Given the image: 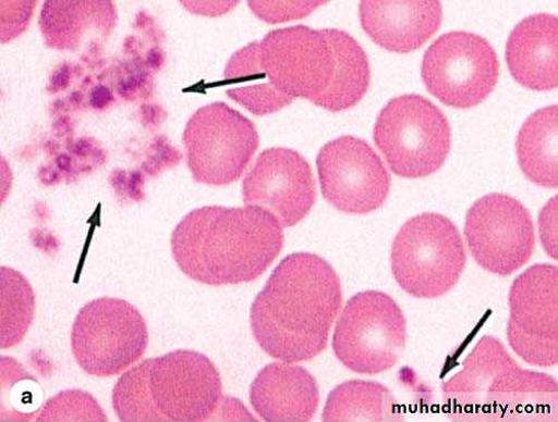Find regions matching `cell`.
<instances>
[{
    "instance_id": "4fadbf2b",
    "label": "cell",
    "mask_w": 558,
    "mask_h": 422,
    "mask_svg": "<svg viewBox=\"0 0 558 422\" xmlns=\"http://www.w3.org/2000/svg\"><path fill=\"white\" fill-rule=\"evenodd\" d=\"M464 236L475 261L504 276L524 266L536 244L530 211L515 198L501 194L488 195L473 204Z\"/></svg>"
},
{
    "instance_id": "2e32d148",
    "label": "cell",
    "mask_w": 558,
    "mask_h": 422,
    "mask_svg": "<svg viewBox=\"0 0 558 422\" xmlns=\"http://www.w3.org/2000/svg\"><path fill=\"white\" fill-rule=\"evenodd\" d=\"M360 21L372 40L383 49L399 54L414 52L440 28L439 2H380L363 0Z\"/></svg>"
},
{
    "instance_id": "7402d4cb",
    "label": "cell",
    "mask_w": 558,
    "mask_h": 422,
    "mask_svg": "<svg viewBox=\"0 0 558 422\" xmlns=\"http://www.w3.org/2000/svg\"><path fill=\"white\" fill-rule=\"evenodd\" d=\"M2 289V323L0 347L11 349L25 338L35 314V294L28 280L9 266L0 270Z\"/></svg>"
},
{
    "instance_id": "5bb4252c",
    "label": "cell",
    "mask_w": 558,
    "mask_h": 422,
    "mask_svg": "<svg viewBox=\"0 0 558 422\" xmlns=\"http://www.w3.org/2000/svg\"><path fill=\"white\" fill-rule=\"evenodd\" d=\"M507 338L527 363L553 367L558 362V269L536 264L514 281L509 293Z\"/></svg>"
},
{
    "instance_id": "7a4b0ae2",
    "label": "cell",
    "mask_w": 558,
    "mask_h": 422,
    "mask_svg": "<svg viewBox=\"0 0 558 422\" xmlns=\"http://www.w3.org/2000/svg\"><path fill=\"white\" fill-rule=\"evenodd\" d=\"M342 300L341 280L329 262L312 253L291 255L253 302V335L274 359L312 360L327 349Z\"/></svg>"
},
{
    "instance_id": "d6986e66",
    "label": "cell",
    "mask_w": 558,
    "mask_h": 422,
    "mask_svg": "<svg viewBox=\"0 0 558 422\" xmlns=\"http://www.w3.org/2000/svg\"><path fill=\"white\" fill-rule=\"evenodd\" d=\"M117 20L113 2H45L39 27L50 49L74 52L87 38H108Z\"/></svg>"
},
{
    "instance_id": "ffe728a7",
    "label": "cell",
    "mask_w": 558,
    "mask_h": 422,
    "mask_svg": "<svg viewBox=\"0 0 558 422\" xmlns=\"http://www.w3.org/2000/svg\"><path fill=\"white\" fill-rule=\"evenodd\" d=\"M517 152L529 179L557 189V105L541 109L526 120L517 139Z\"/></svg>"
},
{
    "instance_id": "8fae6325",
    "label": "cell",
    "mask_w": 558,
    "mask_h": 422,
    "mask_svg": "<svg viewBox=\"0 0 558 422\" xmlns=\"http://www.w3.org/2000/svg\"><path fill=\"white\" fill-rule=\"evenodd\" d=\"M492 44L470 32H450L426 51L422 75L428 91L447 107L466 110L483 103L499 79Z\"/></svg>"
},
{
    "instance_id": "52a82bcc",
    "label": "cell",
    "mask_w": 558,
    "mask_h": 422,
    "mask_svg": "<svg viewBox=\"0 0 558 422\" xmlns=\"http://www.w3.org/2000/svg\"><path fill=\"white\" fill-rule=\"evenodd\" d=\"M375 144L391 171L421 178L444 165L451 147V128L442 111L424 97L392 99L378 116Z\"/></svg>"
},
{
    "instance_id": "8992f818",
    "label": "cell",
    "mask_w": 558,
    "mask_h": 422,
    "mask_svg": "<svg viewBox=\"0 0 558 422\" xmlns=\"http://www.w3.org/2000/svg\"><path fill=\"white\" fill-rule=\"evenodd\" d=\"M466 262L459 229L438 213H423L407 221L391 250L397 284L417 299H436L449 293Z\"/></svg>"
},
{
    "instance_id": "6da1fadb",
    "label": "cell",
    "mask_w": 558,
    "mask_h": 422,
    "mask_svg": "<svg viewBox=\"0 0 558 422\" xmlns=\"http://www.w3.org/2000/svg\"><path fill=\"white\" fill-rule=\"evenodd\" d=\"M225 78L232 101L263 116L295 99L339 113L364 98L371 82L368 59L349 33L300 25L269 32L229 60Z\"/></svg>"
},
{
    "instance_id": "3957f363",
    "label": "cell",
    "mask_w": 558,
    "mask_h": 422,
    "mask_svg": "<svg viewBox=\"0 0 558 422\" xmlns=\"http://www.w3.org/2000/svg\"><path fill=\"white\" fill-rule=\"evenodd\" d=\"M283 246V226L266 210L251 206L196 209L179 222L171 237L179 269L214 287L252 283Z\"/></svg>"
},
{
    "instance_id": "ba28073f",
    "label": "cell",
    "mask_w": 558,
    "mask_h": 422,
    "mask_svg": "<svg viewBox=\"0 0 558 422\" xmlns=\"http://www.w3.org/2000/svg\"><path fill=\"white\" fill-rule=\"evenodd\" d=\"M148 344V326L143 314L121 299L87 302L72 327L73 356L89 376H118L144 357Z\"/></svg>"
},
{
    "instance_id": "cb8c5ba5",
    "label": "cell",
    "mask_w": 558,
    "mask_h": 422,
    "mask_svg": "<svg viewBox=\"0 0 558 422\" xmlns=\"http://www.w3.org/2000/svg\"><path fill=\"white\" fill-rule=\"evenodd\" d=\"M251 10L258 18L267 23H278L303 18L311 14L318 7L324 5L323 2H303V3H266L250 2Z\"/></svg>"
},
{
    "instance_id": "ac0fdd59",
    "label": "cell",
    "mask_w": 558,
    "mask_h": 422,
    "mask_svg": "<svg viewBox=\"0 0 558 422\" xmlns=\"http://www.w3.org/2000/svg\"><path fill=\"white\" fill-rule=\"evenodd\" d=\"M557 17L550 14L529 16L510 33L506 62L518 83L539 91L557 87Z\"/></svg>"
},
{
    "instance_id": "7c38bea8",
    "label": "cell",
    "mask_w": 558,
    "mask_h": 422,
    "mask_svg": "<svg viewBox=\"0 0 558 422\" xmlns=\"http://www.w3.org/2000/svg\"><path fill=\"white\" fill-rule=\"evenodd\" d=\"M316 164L322 195L337 210L367 214L387 201L391 176L365 140L350 135L336 138L320 149Z\"/></svg>"
},
{
    "instance_id": "5b68a950",
    "label": "cell",
    "mask_w": 558,
    "mask_h": 422,
    "mask_svg": "<svg viewBox=\"0 0 558 422\" xmlns=\"http://www.w3.org/2000/svg\"><path fill=\"white\" fill-rule=\"evenodd\" d=\"M223 401L220 373L205 355L175 350L126 370L112 393L123 422H198Z\"/></svg>"
},
{
    "instance_id": "9a60e30c",
    "label": "cell",
    "mask_w": 558,
    "mask_h": 422,
    "mask_svg": "<svg viewBox=\"0 0 558 422\" xmlns=\"http://www.w3.org/2000/svg\"><path fill=\"white\" fill-rule=\"evenodd\" d=\"M246 206L258 207L283 227L303 221L316 201L311 165L299 152L272 148L259 154L243 182Z\"/></svg>"
},
{
    "instance_id": "9c48e42d",
    "label": "cell",
    "mask_w": 558,
    "mask_h": 422,
    "mask_svg": "<svg viewBox=\"0 0 558 422\" xmlns=\"http://www.w3.org/2000/svg\"><path fill=\"white\" fill-rule=\"evenodd\" d=\"M407 344V321L387 294L365 291L345 305L336 326L333 351L350 370L378 374L391 369Z\"/></svg>"
},
{
    "instance_id": "603a6c76",
    "label": "cell",
    "mask_w": 558,
    "mask_h": 422,
    "mask_svg": "<svg viewBox=\"0 0 558 422\" xmlns=\"http://www.w3.org/2000/svg\"><path fill=\"white\" fill-rule=\"evenodd\" d=\"M37 421H107L98 401L82 390L62 392L41 408Z\"/></svg>"
},
{
    "instance_id": "277c9868",
    "label": "cell",
    "mask_w": 558,
    "mask_h": 422,
    "mask_svg": "<svg viewBox=\"0 0 558 422\" xmlns=\"http://www.w3.org/2000/svg\"><path fill=\"white\" fill-rule=\"evenodd\" d=\"M557 382L523 369L505 346L483 337L442 386L444 410L460 422L557 420Z\"/></svg>"
},
{
    "instance_id": "30bf717a",
    "label": "cell",
    "mask_w": 558,
    "mask_h": 422,
    "mask_svg": "<svg viewBox=\"0 0 558 422\" xmlns=\"http://www.w3.org/2000/svg\"><path fill=\"white\" fill-rule=\"evenodd\" d=\"M182 139L194 179L211 186L239 181L259 147L254 123L222 102L199 109Z\"/></svg>"
},
{
    "instance_id": "e0dca14e",
    "label": "cell",
    "mask_w": 558,
    "mask_h": 422,
    "mask_svg": "<svg viewBox=\"0 0 558 422\" xmlns=\"http://www.w3.org/2000/svg\"><path fill=\"white\" fill-rule=\"evenodd\" d=\"M250 397L254 410L269 422L310 421L319 405L315 378L290 362L266 365L253 382Z\"/></svg>"
},
{
    "instance_id": "44dd1931",
    "label": "cell",
    "mask_w": 558,
    "mask_h": 422,
    "mask_svg": "<svg viewBox=\"0 0 558 422\" xmlns=\"http://www.w3.org/2000/svg\"><path fill=\"white\" fill-rule=\"evenodd\" d=\"M322 420L403 421L401 408L391 392L381 384L352 381L338 386L325 404Z\"/></svg>"
},
{
    "instance_id": "d4e9b609",
    "label": "cell",
    "mask_w": 558,
    "mask_h": 422,
    "mask_svg": "<svg viewBox=\"0 0 558 422\" xmlns=\"http://www.w3.org/2000/svg\"><path fill=\"white\" fill-rule=\"evenodd\" d=\"M539 237L545 251L557 260V196L548 201L539 214Z\"/></svg>"
}]
</instances>
